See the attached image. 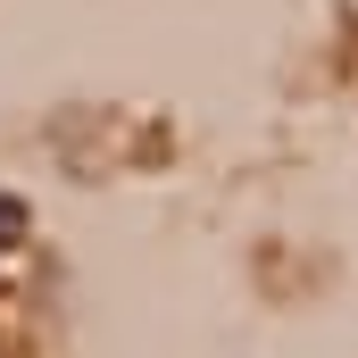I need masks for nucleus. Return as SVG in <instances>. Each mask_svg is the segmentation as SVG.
Segmentation results:
<instances>
[{"label":"nucleus","instance_id":"f257e3e1","mask_svg":"<svg viewBox=\"0 0 358 358\" xmlns=\"http://www.w3.org/2000/svg\"><path fill=\"white\" fill-rule=\"evenodd\" d=\"M17 234H25V208H17V200H8V192H0V250H8V242H17Z\"/></svg>","mask_w":358,"mask_h":358}]
</instances>
